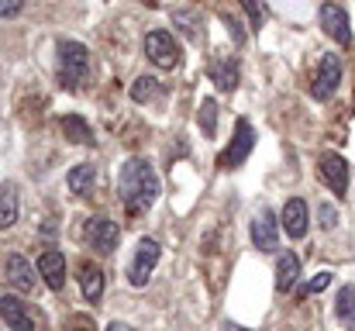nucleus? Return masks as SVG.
Masks as SVG:
<instances>
[{"label":"nucleus","instance_id":"1","mask_svg":"<svg viewBox=\"0 0 355 331\" xmlns=\"http://www.w3.org/2000/svg\"><path fill=\"white\" fill-rule=\"evenodd\" d=\"M118 197L131 214H145L159 201V176L148 159H128L118 173Z\"/></svg>","mask_w":355,"mask_h":331},{"label":"nucleus","instance_id":"2","mask_svg":"<svg viewBox=\"0 0 355 331\" xmlns=\"http://www.w3.org/2000/svg\"><path fill=\"white\" fill-rule=\"evenodd\" d=\"M55 52H59V83L66 90H80L90 80V52H87V45H80L73 38H62Z\"/></svg>","mask_w":355,"mask_h":331},{"label":"nucleus","instance_id":"3","mask_svg":"<svg viewBox=\"0 0 355 331\" xmlns=\"http://www.w3.org/2000/svg\"><path fill=\"white\" fill-rule=\"evenodd\" d=\"M145 56H148L152 66H159V69H176V66L183 62L180 42H176L169 31H162V28H155V31L145 35Z\"/></svg>","mask_w":355,"mask_h":331},{"label":"nucleus","instance_id":"4","mask_svg":"<svg viewBox=\"0 0 355 331\" xmlns=\"http://www.w3.org/2000/svg\"><path fill=\"white\" fill-rule=\"evenodd\" d=\"M159 255H162L159 241H155V238H141L138 248H135V259L128 262V283L141 290V287L152 280V273H155V266H159Z\"/></svg>","mask_w":355,"mask_h":331},{"label":"nucleus","instance_id":"5","mask_svg":"<svg viewBox=\"0 0 355 331\" xmlns=\"http://www.w3.org/2000/svg\"><path fill=\"white\" fill-rule=\"evenodd\" d=\"M338 87H342V59L338 56H321V62H318V73H314V80H311V97L314 101H331L335 94H338Z\"/></svg>","mask_w":355,"mask_h":331},{"label":"nucleus","instance_id":"6","mask_svg":"<svg viewBox=\"0 0 355 331\" xmlns=\"http://www.w3.org/2000/svg\"><path fill=\"white\" fill-rule=\"evenodd\" d=\"M252 148H255V128H252L245 117H238L235 121V135H232L228 148L221 152L218 166H221V169H238V166L252 155Z\"/></svg>","mask_w":355,"mask_h":331},{"label":"nucleus","instance_id":"7","mask_svg":"<svg viewBox=\"0 0 355 331\" xmlns=\"http://www.w3.org/2000/svg\"><path fill=\"white\" fill-rule=\"evenodd\" d=\"M318 21H321V28H324V35H328L331 42H338L342 49L352 45V24H349V10H345L342 3H331V0L321 3Z\"/></svg>","mask_w":355,"mask_h":331},{"label":"nucleus","instance_id":"8","mask_svg":"<svg viewBox=\"0 0 355 331\" xmlns=\"http://www.w3.org/2000/svg\"><path fill=\"white\" fill-rule=\"evenodd\" d=\"M248 235H252V245H255L259 252H266V255L279 252V221H276V214H272L269 207H262V211L252 218Z\"/></svg>","mask_w":355,"mask_h":331},{"label":"nucleus","instance_id":"9","mask_svg":"<svg viewBox=\"0 0 355 331\" xmlns=\"http://www.w3.org/2000/svg\"><path fill=\"white\" fill-rule=\"evenodd\" d=\"M318 173H321V180H324V187H328L331 194H338V197L349 194L352 176H349V162H345L338 152H324L321 162H318Z\"/></svg>","mask_w":355,"mask_h":331},{"label":"nucleus","instance_id":"10","mask_svg":"<svg viewBox=\"0 0 355 331\" xmlns=\"http://www.w3.org/2000/svg\"><path fill=\"white\" fill-rule=\"evenodd\" d=\"M118 241H121V231H118V224H114L111 218L97 214V218L87 221V245H90L94 252L111 255V252L118 248Z\"/></svg>","mask_w":355,"mask_h":331},{"label":"nucleus","instance_id":"11","mask_svg":"<svg viewBox=\"0 0 355 331\" xmlns=\"http://www.w3.org/2000/svg\"><path fill=\"white\" fill-rule=\"evenodd\" d=\"M3 280H7V287L17 290V294H31V290L38 287L35 266H31L24 255H7V262H3Z\"/></svg>","mask_w":355,"mask_h":331},{"label":"nucleus","instance_id":"12","mask_svg":"<svg viewBox=\"0 0 355 331\" xmlns=\"http://www.w3.org/2000/svg\"><path fill=\"white\" fill-rule=\"evenodd\" d=\"M283 231L290 235V238H304L307 235V228H311V211H307V201L304 197H290L286 204H283Z\"/></svg>","mask_w":355,"mask_h":331},{"label":"nucleus","instance_id":"13","mask_svg":"<svg viewBox=\"0 0 355 331\" xmlns=\"http://www.w3.org/2000/svg\"><path fill=\"white\" fill-rule=\"evenodd\" d=\"M38 276L49 283V290L62 294V287H66V259H62L59 248H45L38 255Z\"/></svg>","mask_w":355,"mask_h":331},{"label":"nucleus","instance_id":"14","mask_svg":"<svg viewBox=\"0 0 355 331\" xmlns=\"http://www.w3.org/2000/svg\"><path fill=\"white\" fill-rule=\"evenodd\" d=\"M0 318L7 321L10 331H35V318H31L28 304L17 300L14 294H3V297H0Z\"/></svg>","mask_w":355,"mask_h":331},{"label":"nucleus","instance_id":"15","mask_svg":"<svg viewBox=\"0 0 355 331\" xmlns=\"http://www.w3.org/2000/svg\"><path fill=\"white\" fill-rule=\"evenodd\" d=\"M211 83L221 90V94H232L238 83H241V69H238L235 56H221L211 62Z\"/></svg>","mask_w":355,"mask_h":331},{"label":"nucleus","instance_id":"16","mask_svg":"<svg viewBox=\"0 0 355 331\" xmlns=\"http://www.w3.org/2000/svg\"><path fill=\"white\" fill-rule=\"evenodd\" d=\"M169 21H173V28H180L190 42H200V38H204V17H200V10H193V7H176V10H169Z\"/></svg>","mask_w":355,"mask_h":331},{"label":"nucleus","instance_id":"17","mask_svg":"<svg viewBox=\"0 0 355 331\" xmlns=\"http://www.w3.org/2000/svg\"><path fill=\"white\" fill-rule=\"evenodd\" d=\"M297 280H300V259L290 252V248H283L279 255H276V290H293L297 287Z\"/></svg>","mask_w":355,"mask_h":331},{"label":"nucleus","instance_id":"18","mask_svg":"<svg viewBox=\"0 0 355 331\" xmlns=\"http://www.w3.org/2000/svg\"><path fill=\"white\" fill-rule=\"evenodd\" d=\"M59 128H62V138H69L73 145H94L97 138H94V128L80 117V114H66L62 121H59Z\"/></svg>","mask_w":355,"mask_h":331},{"label":"nucleus","instance_id":"19","mask_svg":"<svg viewBox=\"0 0 355 331\" xmlns=\"http://www.w3.org/2000/svg\"><path fill=\"white\" fill-rule=\"evenodd\" d=\"M80 287H83V297H87L90 304H97V300L104 297V269H101L97 262H83V269H80Z\"/></svg>","mask_w":355,"mask_h":331},{"label":"nucleus","instance_id":"20","mask_svg":"<svg viewBox=\"0 0 355 331\" xmlns=\"http://www.w3.org/2000/svg\"><path fill=\"white\" fill-rule=\"evenodd\" d=\"M66 183H69V190H73L76 197H87V194L94 190V183H97V166H90V162L73 166L69 176H66Z\"/></svg>","mask_w":355,"mask_h":331},{"label":"nucleus","instance_id":"21","mask_svg":"<svg viewBox=\"0 0 355 331\" xmlns=\"http://www.w3.org/2000/svg\"><path fill=\"white\" fill-rule=\"evenodd\" d=\"M335 318L345 331H355V283L338 290V300H335Z\"/></svg>","mask_w":355,"mask_h":331},{"label":"nucleus","instance_id":"22","mask_svg":"<svg viewBox=\"0 0 355 331\" xmlns=\"http://www.w3.org/2000/svg\"><path fill=\"white\" fill-rule=\"evenodd\" d=\"M162 97V83L155 80V76H138L135 83H131V101L135 104H152V101H159Z\"/></svg>","mask_w":355,"mask_h":331},{"label":"nucleus","instance_id":"23","mask_svg":"<svg viewBox=\"0 0 355 331\" xmlns=\"http://www.w3.org/2000/svg\"><path fill=\"white\" fill-rule=\"evenodd\" d=\"M197 124H200L204 138H214V135H218V101H214V97H204V101H200Z\"/></svg>","mask_w":355,"mask_h":331},{"label":"nucleus","instance_id":"24","mask_svg":"<svg viewBox=\"0 0 355 331\" xmlns=\"http://www.w3.org/2000/svg\"><path fill=\"white\" fill-rule=\"evenodd\" d=\"M17 221V194L14 187H0V228H10Z\"/></svg>","mask_w":355,"mask_h":331},{"label":"nucleus","instance_id":"25","mask_svg":"<svg viewBox=\"0 0 355 331\" xmlns=\"http://www.w3.org/2000/svg\"><path fill=\"white\" fill-rule=\"evenodd\" d=\"M241 7H245V14H248L252 31H259V28L266 24V17H269V7H266L262 0H241Z\"/></svg>","mask_w":355,"mask_h":331},{"label":"nucleus","instance_id":"26","mask_svg":"<svg viewBox=\"0 0 355 331\" xmlns=\"http://www.w3.org/2000/svg\"><path fill=\"white\" fill-rule=\"evenodd\" d=\"M331 287V273H318L307 287H300V297H311V294H321V290H328Z\"/></svg>","mask_w":355,"mask_h":331},{"label":"nucleus","instance_id":"27","mask_svg":"<svg viewBox=\"0 0 355 331\" xmlns=\"http://www.w3.org/2000/svg\"><path fill=\"white\" fill-rule=\"evenodd\" d=\"M318 221H321L324 231H331V228L338 224V207H335V204H321V207H318Z\"/></svg>","mask_w":355,"mask_h":331},{"label":"nucleus","instance_id":"28","mask_svg":"<svg viewBox=\"0 0 355 331\" xmlns=\"http://www.w3.org/2000/svg\"><path fill=\"white\" fill-rule=\"evenodd\" d=\"M221 21H225V28L232 31V42H235V45H245V31H241V21H238L235 14H221Z\"/></svg>","mask_w":355,"mask_h":331},{"label":"nucleus","instance_id":"29","mask_svg":"<svg viewBox=\"0 0 355 331\" xmlns=\"http://www.w3.org/2000/svg\"><path fill=\"white\" fill-rule=\"evenodd\" d=\"M24 7V0H0V17H14Z\"/></svg>","mask_w":355,"mask_h":331},{"label":"nucleus","instance_id":"30","mask_svg":"<svg viewBox=\"0 0 355 331\" xmlns=\"http://www.w3.org/2000/svg\"><path fill=\"white\" fill-rule=\"evenodd\" d=\"M107 331H135V328H131V325H124V321H114Z\"/></svg>","mask_w":355,"mask_h":331},{"label":"nucleus","instance_id":"31","mask_svg":"<svg viewBox=\"0 0 355 331\" xmlns=\"http://www.w3.org/2000/svg\"><path fill=\"white\" fill-rule=\"evenodd\" d=\"M225 331H248V328H241V325H235V321H225Z\"/></svg>","mask_w":355,"mask_h":331},{"label":"nucleus","instance_id":"32","mask_svg":"<svg viewBox=\"0 0 355 331\" xmlns=\"http://www.w3.org/2000/svg\"><path fill=\"white\" fill-rule=\"evenodd\" d=\"M138 3H145V7H159V0H138Z\"/></svg>","mask_w":355,"mask_h":331},{"label":"nucleus","instance_id":"33","mask_svg":"<svg viewBox=\"0 0 355 331\" xmlns=\"http://www.w3.org/2000/svg\"><path fill=\"white\" fill-rule=\"evenodd\" d=\"M73 331H94V328H73Z\"/></svg>","mask_w":355,"mask_h":331}]
</instances>
